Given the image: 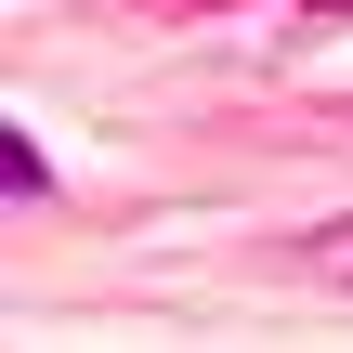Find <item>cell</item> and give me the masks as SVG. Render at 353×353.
Listing matches in <instances>:
<instances>
[{"label":"cell","mask_w":353,"mask_h":353,"mask_svg":"<svg viewBox=\"0 0 353 353\" xmlns=\"http://www.w3.org/2000/svg\"><path fill=\"white\" fill-rule=\"evenodd\" d=\"M327 13H353V0H327Z\"/></svg>","instance_id":"1"}]
</instances>
